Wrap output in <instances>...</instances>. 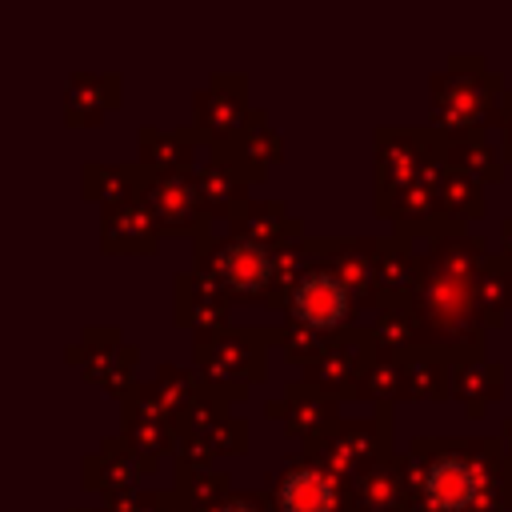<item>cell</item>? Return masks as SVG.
I'll list each match as a JSON object with an SVG mask.
<instances>
[{
    "label": "cell",
    "mask_w": 512,
    "mask_h": 512,
    "mask_svg": "<svg viewBox=\"0 0 512 512\" xmlns=\"http://www.w3.org/2000/svg\"><path fill=\"white\" fill-rule=\"evenodd\" d=\"M200 148L204 144L196 140L192 124H184V128L144 124L136 132V164H144L148 172H192Z\"/></svg>",
    "instance_id": "25"
},
{
    "label": "cell",
    "mask_w": 512,
    "mask_h": 512,
    "mask_svg": "<svg viewBox=\"0 0 512 512\" xmlns=\"http://www.w3.org/2000/svg\"><path fill=\"white\" fill-rule=\"evenodd\" d=\"M172 460H176V468H192V472H196V468H216V456H212V448L204 444V436H180Z\"/></svg>",
    "instance_id": "42"
},
{
    "label": "cell",
    "mask_w": 512,
    "mask_h": 512,
    "mask_svg": "<svg viewBox=\"0 0 512 512\" xmlns=\"http://www.w3.org/2000/svg\"><path fill=\"white\" fill-rule=\"evenodd\" d=\"M172 492L192 508V512H212L220 500H228L232 492V476L224 468H176V484Z\"/></svg>",
    "instance_id": "35"
},
{
    "label": "cell",
    "mask_w": 512,
    "mask_h": 512,
    "mask_svg": "<svg viewBox=\"0 0 512 512\" xmlns=\"http://www.w3.org/2000/svg\"><path fill=\"white\" fill-rule=\"evenodd\" d=\"M264 416L276 420L288 440L308 444V440H316L320 432H328L340 420V404L332 396L308 388L304 380H292V384H284L280 396L264 400Z\"/></svg>",
    "instance_id": "17"
},
{
    "label": "cell",
    "mask_w": 512,
    "mask_h": 512,
    "mask_svg": "<svg viewBox=\"0 0 512 512\" xmlns=\"http://www.w3.org/2000/svg\"><path fill=\"white\" fill-rule=\"evenodd\" d=\"M156 244H160V232L144 200L100 208V248L108 256H148L156 252Z\"/></svg>",
    "instance_id": "21"
},
{
    "label": "cell",
    "mask_w": 512,
    "mask_h": 512,
    "mask_svg": "<svg viewBox=\"0 0 512 512\" xmlns=\"http://www.w3.org/2000/svg\"><path fill=\"white\" fill-rule=\"evenodd\" d=\"M120 440L144 460V464H160V456L176 452V428L172 420L156 408V400L136 384L124 400H120Z\"/></svg>",
    "instance_id": "18"
},
{
    "label": "cell",
    "mask_w": 512,
    "mask_h": 512,
    "mask_svg": "<svg viewBox=\"0 0 512 512\" xmlns=\"http://www.w3.org/2000/svg\"><path fill=\"white\" fill-rule=\"evenodd\" d=\"M432 152H436V132L428 124L424 128L380 124L372 136V200H384L408 188Z\"/></svg>",
    "instance_id": "10"
},
{
    "label": "cell",
    "mask_w": 512,
    "mask_h": 512,
    "mask_svg": "<svg viewBox=\"0 0 512 512\" xmlns=\"http://www.w3.org/2000/svg\"><path fill=\"white\" fill-rule=\"evenodd\" d=\"M248 420H240V416H228V420H220L208 436H204V444L212 448V456L220 460V456H244L248 452Z\"/></svg>",
    "instance_id": "41"
},
{
    "label": "cell",
    "mask_w": 512,
    "mask_h": 512,
    "mask_svg": "<svg viewBox=\"0 0 512 512\" xmlns=\"http://www.w3.org/2000/svg\"><path fill=\"white\" fill-rule=\"evenodd\" d=\"M192 176H196V188H200V200H204V212H208L212 228L232 224V220L244 212V204L252 200V192H248V184L240 180V172H236L232 164H224L220 156L196 160Z\"/></svg>",
    "instance_id": "24"
},
{
    "label": "cell",
    "mask_w": 512,
    "mask_h": 512,
    "mask_svg": "<svg viewBox=\"0 0 512 512\" xmlns=\"http://www.w3.org/2000/svg\"><path fill=\"white\" fill-rule=\"evenodd\" d=\"M284 320L292 324H304L312 332H324V336H344L352 328H360V304L352 300V292L340 284V276L328 268V264H312L296 288L288 292L284 308H280Z\"/></svg>",
    "instance_id": "7"
},
{
    "label": "cell",
    "mask_w": 512,
    "mask_h": 512,
    "mask_svg": "<svg viewBox=\"0 0 512 512\" xmlns=\"http://www.w3.org/2000/svg\"><path fill=\"white\" fill-rule=\"evenodd\" d=\"M496 436H500V448H504V456L512 460V416H504V424H500V432H496Z\"/></svg>",
    "instance_id": "46"
},
{
    "label": "cell",
    "mask_w": 512,
    "mask_h": 512,
    "mask_svg": "<svg viewBox=\"0 0 512 512\" xmlns=\"http://www.w3.org/2000/svg\"><path fill=\"white\" fill-rule=\"evenodd\" d=\"M444 148V164L468 180H476L480 188L488 184H500L504 180V156H500V144H492L488 136L480 140H440Z\"/></svg>",
    "instance_id": "31"
},
{
    "label": "cell",
    "mask_w": 512,
    "mask_h": 512,
    "mask_svg": "<svg viewBox=\"0 0 512 512\" xmlns=\"http://www.w3.org/2000/svg\"><path fill=\"white\" fill-rule=\"evenodd\" d=\"M504 76L480 52H452L428 76V128L440 140H480L496 124Z\"/></svg>",
    "instance_id": "3"
},
{
    "label": "cell",
    "mask_w": 512,
    "mask_h": 512,
    "mask_svg": "<svg viewBox=\"0 0 512 512\" xmlns=\"http://www.w3.org/2000/svg\"><path fill=\"white\" fill-rule=\"evenodd\" d=\"M476 308H480V320L488 332L512 316V268L500 264L496 256L476 276Z\"/></svg>",
    "instance_id": "34"
},
{
    "label": "cell",
    "mask_w": 512,
    "mask_h": 512,
    "mask_svg": "<svg viewBox=\"0 0 512 512\" xmlns=\"http://www.w3.org/2000/svg\"><path fill=\"white\" fill-rule=\"evenodd\" d=\"M124 100L120 72H72L64 84V120L76 128H96Z\"/></svg>",
    "instance_id": "20"
},
{
    "label": "cell",
    "mask_w": 512,
    "mask_h": 512,
    "mask_svg": "<svg viewBox=\"0 0 512 512\" xmlns=\"http://www.w3.org/2000/svg\"><path fill=\"white\" fill-rule=\"evenodd\" d=\"M368 332H372V348H376L380 356L404 360L412 348H420L416 316H412L408 300H388V304H380L376 316L368 320Z\"/></svg>",
    "instance_id": "32"
},
{
    "label": "cell",
    "mask_w": 512,
    "mask_h": 512,
    "mask_svg": "<svg viewBox=\"0 0 512 512\" xmlns=\"http://www.w3.org/2000/svg\"><path fill=\"white\" fill-rule=\"evenodd\" d=\"M104 512H192L172 488H128L104 500Z\"/></svg>",
    "instance_id": "40"
},
{
    "label": "cell",
    "mask_w": 512,
    "mask_h": 512,
    "mask_svg": "<svg viewBox=\"0 0 512 512\" xmlns=\"http://www.w3.org/2000/svg\"><path fill=\"white\" fill-rule=\"evenodd\" d=\"M372 352H376V348H372V332H368V324H360V328L336 336V340L328 344V352H320L308 368H300V372H304L300 380H304L308 388L332 396L336 404L356 400V384H360V376H364Z\"/></svg>",
    "instance_id": "13"
},
{
    "label": "cell",
    "mask_w": 512,
    "mask_h": 512,
    "mask_svg": "<svg viewBox=\"0 0 512 512\" xmlns=\"http://www.w3.org/2000/svg\"><path fill=\"white\" fill-rule=\"evenodd\" d=\"M264 496H268V512H356L352 488L300 452L288 456L268 476Z\"/></svg>",
    "instance_id": "8"
},
{
    "label": "cell",
    "mask_w": 512,
    "mask_h": 512,
    "mask_svg": "<svg viewBox=\"0 0 512 512\" xmlns=\"http://www.w3.org/2000/svg\"><path fill=\"white\" fill-rule=\"evenodd\" d=\"M140 388L156 400V408H160L168 420H176V416L204 392V380L196 376L192 364H172V360H164V364H156L152 380H140Z\"/></svg>",
    "instance_id": "30"
},
{
    "label": "cell",
    "mask_w": 512,
    "mask_h": 512,
    "mask_svg": "<svg viewBox=\"0 0 512 512\" xmlns=\"http://www.w3.org/2000/svg\"><path fill=\"white\" fill-rule=\"evenodd\" d=\"M412 512H512V460L500 436H412Z\"/></svg>",
    "instance_id": "2"
},
{
    "label": "cell",
    "mask_w": 512,
    "mask_h": 512,
    "mask_svg": "<svg viewBox=\"0 0 512 512\" xmlns=\"http://www.w3.org/2000/svg\"><path fill=\"white\" fill-rule=\"evenodd\" d=\"M492 128H500V156H504V164H512V88H504Z\"/></svg>",
    "instance_id": "44"
},
{
    "label": "cell",
    "mask_w": 512,
    "mask_h": 512,
    "mask_svg": "<svg viewBox=\"0 0 512 512\" xmlns=\"http://www.w3.org/2000/svg\"><path fill=\"white\" fill-rule=\"evenodd\" d=\"M68 360L80 364V372L88 376V384H96L100 392L124 400L140 380V348L124 340V332L116 324H88L80 332V340L68 348Z\"/></svg>",
    "instance_id": "9"
},
{
    "label": "cell",
    "mask_w": 512,
    "mask_h": 512,
    "mask_svg": "<svg viewBox=\"0 0 512 512\" xmlns=\"http://www.w3.org/2000/svg\"><path fill=\"white\" fill-rule=\"evenodd\" d=\"M400 376H404V368H400V360L396 356H380V352H372V360H368V368H364V376H360V384H356V400H364V404H400Z\"/></svg>",
    "instance_id": "38"
},
{
    "label": "cell",
    "mask_w": 512,
    "mask_h": 512,
    "mask_svg": "<svg viewBox=\"0 0 512 512\" xmlns=\"http://www.w3.org/2000/svg\"><path fill=\"white\" fill-rule=\"evenodd\" d=\"M500 264H508L512 268V216L508 220H500V236H496V252H492Z\"/></svg>",
    "instance_id": "45"
},
{
    "label": "cell",
    "mask_w": 512,
    "mask_h": 512,
    "mask_svg": "<svg viewBox=\"0 0 512 512\" xmlns=\"http://www.w3.org/2000/svg\"><path fill=\"white\" fill-rule=\"evenodd\" d=\"M504 396V364L476 352V356H460L452 364V388L448 400H456L464 408L468 420H484V412Z\"/></svg>",
    "instance_id": "23"
},
{
    "label": "cell",
    "mask_w": 512,
    "mask_h": 512,
    "mask_svg": "<svg viewBox=\"0 0 512 512\" xmlns=\"http://www.w3.org/2000/svg\"><path fill=\"white\" fill-rule=\"evenodd\" d=\"M348 488H352V508H356V512H412L404 452H392V456L376 460V464H372L368 472H360Z\"/></svg>",
    "instance_id": "22"
},
{
    "label": "cell",
    "mask_w": 512,
    "mask_h": 512,
    "mask_svg": "<svg viewBox=\"0 0 512 512\" xmlns=\"http://www.w3.org/2000/svg\"><path fill=\"white\" fill-rule=\"evenodd\" d=\"M68 512H104V508H68Z\"/></svg>",
    "instance_id": "47"
},
{
    "label": "cell",
    "mask_w": 512,
    "mask_h": 512,
    "mask_svg": "<svg viewBox=\"0 0 512 512\" xmlns=\"http://www.w3.org/2000/svg\"><path fill=\"white\" fill-rule=\"evenodd\" d=\"M140 200L152 212L160 236L200 240V236L212 232V220L204 212V200H200V188H196L192 172H148Z\"/></svg>",
    "instance_id": "12"
},
{
    "label": "cell",
    "mask_w": 512,
    "mask_h": 512,
    "mask_svg": "<svg viewBox=\"0 0 512 512\" xmlns=\"http://www.w3.org/2000/svg\"><path fill=\"white\" fill-rule=\"evenodd\" d=\"M268 352H272V324L264 328H224L212 336H192V368L196 376L220 392L224 400H248L252 384L268 380Z\"/></svg>",
    "instance_id": "4"
},
{
    "label": "cell",
    "mask_w": 512,
    "mask_h": 512,
    "mask_svg": "<svg viewBox=\"0 0 512 512\" xmlns=\"http://www.w3.org/2000/svg\"><path fill=\"white\" fill-rule=\"evenodd\" d=\"M232 416V400H224L220 392H212L208 384H204V392L172 420V428H176V440L180 436H208L220 420H228Z\"/></svg>",
    "instance_id": "39"
},
{
    "label": "cell",
    "mask_w": 512,
    "mask_h": 512,
    "mask_svg": "<svg viewBox=\"0 0 512 512\" xmlns=\"http://www.w3.org/2000/svg\"><path fill=\"white\" fill-rule=\"evenodd\" d=\"M192 268L216 280L232 304H260L272 292V248L256 244L240 228L224 224L192 240Z\"/></svg>",
    "instance_id": "5"
},
{
    "label": "cell",
    "mask_w": 512,
    "mask_h": 512,
    "mask_svg": "<svg viewBox=\"0 0 512 512\" xmlns=\"http://www.w3.org/2000/svg\"><path fill=\"white\" fill-rule=\"evenodd\" d=\"M396 452V416L392 404H376L372 416H340L328 432H320L316 440L300 444V456H308L312 464H320L324 472L340 476L344 484H352L360 472H368L376 460Z\"/></svg>",
    "instance_id": "6"
},
{
    "label": "cell",
    "mask_w": 512,
    "mask_h": 512,
    "mask_svg": "<svg viewBox=\"0 0 512 512\" xmlns=\"http://www.w3.org/2000/svg\"><path fill=\"white\" fill-rule=\"evenodd\" d=\"M336 336H324V332H312L304 324H292V320H280L272 324V348L284 356V364H296V368H308L320 352H328Z\"/></svg>",
    "instance_id": "37"
},
{
    "label": "cell",
    "mask_w": 512,
    "mask_h": 512,
    "mask_svg": "<svg viewBox=\"0 0 512 512\" xmlns=\"http://www.w3.org/2000/svg\"><path fill=\"white\" fill-rule=\"evenodd\" d=\"M284 152H288L284 148V136L272 128L268 108H256V104H252L244 128L236 132V140H228L224 148H208V156H220L224 164H232L248 188L252 184H264L268 172H272V164L284 160Z\"/></svg>",
    "instance_id": "16"
},
{
    "label": "cell",
    "mask_w": 512,
    "mask_h": 512,
    "mask_svg": "<svg viewBox=\"0 0 512 512\" xmlns=\"http://www.w3.org/2000/svg\"><path fill=\"white\" fill-rule=\"evenodd\" d=\"M440 212L452 220V224H476V220H484L488 216V196H484V188L476 184V180H468V176H460V172H444V180H440Z\"/></svg>",
    "instance_id": "36"
},
{
    "label": "cell",
    "mask_w": 512,
    "mask_h": 512,
    "mask_svg": "<svg viewBox=\"0 0 512 512\" xmlns=\"http://www.w3.org/2000/svg\"><path fill=\"white\" fill-rule=\"evenodd\" d=\"M152 472H156V468L144 464V460L120 440V432H116V436H104V440L96 444V452H88L84 464H80L84 488L96 492V496H104V500L116 496V492L140 488V480L152 476Z\"/></svg>",
    "instance_id": "19"
},
{
    "label": "cell",
    "mask_w": 512,
    "mask_h": 512,
    "mask_svg": "<svg viewBox=\"0 0 512 512\" xmlns=\"http://www.w3.org/2000/svg\"><path fill=\"white\" fill-rule=\"evenodd\" d=\"M232 228H240L244 236H252V240L264 244V248H284V244L308 236V232H304V220L292 216V212H288L280 200H272V196H252V200L244 204V212L232 220Z\"/></svg>",
    "instance_id": "28"
},
{
    "label": "cell",
    "mask_w": 512,
    "mask_h": 512,
    "mask_svg": "<svg viewBox=\"0 0 512 512\" xmlns=\"http://www.w3.org/2000/svg\"><path fill=\"white\" fill-rule=\"evenodd\" d=\"M248 112V72H212L208 84L192 92V132L204 148H224L236 140Z\"/></svg>",
    "instance_id": "11"
},
{
    "label": "cell",
    "mask_w": 512,
    "mask_h": 512,
    "mask_svg": "<svg viewBox=\"0 0 512 512\" xmlns=\"http://www.w3.org/2000/svg\"><path fill=\"white\" fill-rule=\"evenodd\" d=\"M212 512H268L264 488H232L228 500H220Z\"/></svg>",
    "instance_id": "43"
},
{
    "label": "cell",
    "mask_w": 512,
    "mask_h": 512,
    "mask_svg": "<svg viewBox=\"0 0 512 512\" xmlns=\"http://www.w3.org/2000/svg\"><path fill=\"white\" fill-rule=\"evenodd\" d=\"M376 244L380 236H316V252L320 264H328L340 284L352 292V300L360 304V312L380 308V292H376Z\"/></svg>",
    "instance_id": "14"
},
{
    "label": "cell",
    "mask_w": 512,
    "mask_h": 512,
    "mask_svg": "<svg viewBox=\"0 0 512 512\" xmlns=\"http://www.w3.org/2000/svg\"><path fill=\"white\" fill-rule=\"evenodd\" d=\"M452 356H444L440 348H412L400 368V404H420V400H448L452 388Z\"/></svg>",
    "instance_id": "26"
},
{
    "label": "cell",
    "mask_w": 512,
    "mask_h": 512,
    "mask_svg": "<svg viewBox=\"0 0 512 512\" xmlns=\"http://www.w3.org/2000/svg\"><path fill=\"white\" fill-rule=\"evenodd\" d=\"M172 320L192 336H212L232 328V300L216 280L184 268L172 276Z\"/></svg>",
    "instance_id": "15"
},
{
    "label": "cell",
    "mask_w": 512,
    "mask_h": 512,
    "mask_svg": "<svg viewBox=\"0 0 512 512\" xmlns=\"http://www.w3.org/2000/svg\"><path fill=\"white\" fill-rule=\"evenodd\" d=\"M312 264H320L316 236H304V240H292V244H284V248H272V292H268L264 308H268V312H280L284 300H288V292L296 288V280H300Z\"/></svg>",
    "instance_id": "33"
},
{
    "label": "cell",
    "mask_w": 512,
    "mask_h": 512,
    "mask_svg": "<svg viewBox=\"0 0 512 512\" xmlns=\"http://www.w3.org/2000/svg\"><path fill=\"white\" fill-rule=\"evenodd\" d=\"M420 276V248L396 232L380 236L376 244V292H380V304L388 300H404L412 292Z\"/></svg>",
    "instance_id": "29"
},
{
    "label": "cell",
    "mask_w": 512,
    "mask_h": 512,
    "mask_svg": "<svg viewBox=\"0 0 512 512\" xmlns=\"http://www.w3.org/2000/svg\"><path fill=\"white\" fill-rule=\"evenodd\" d=\"M492 260V244L480 232L436 236L420 248V276L404 296L416 316L420 348H440L444 356L484 352L488 328L476 308V276Z\"/></svg>",
    "instance_id": "1"
},
{
    "label": "cell",
    "mask_w": 512,
    "mask_h": 512,
    "mask_svg": "<svg viewBox=\"0 0 512 512\" xmlns=\"http://www.w3.org/2000/svg\"><path fill=\"white\" fill-rule=\"evenodd\" d=\"M144 180H148V168L144 164H108V160H88L80 168V188H84V200L100 204V208H112V204H124V200H140L144 192Z\"/></svg>",
    "instance_id": "27"
}]
</instances>
